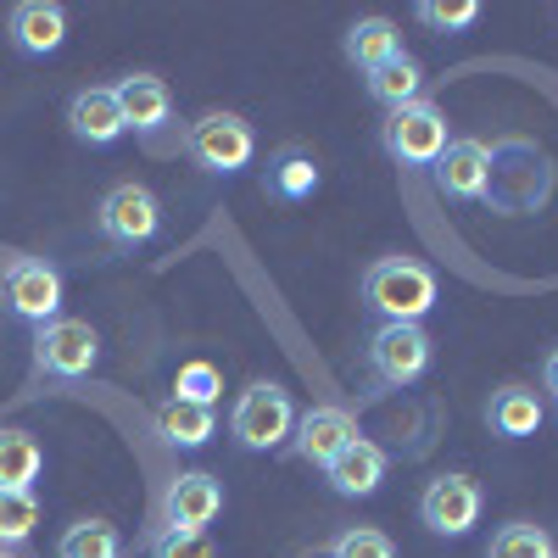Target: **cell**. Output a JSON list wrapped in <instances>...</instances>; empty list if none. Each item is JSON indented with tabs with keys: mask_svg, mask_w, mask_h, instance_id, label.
Here are the masks:
<instances>
[{
	"mask_svg": "<svg viewBox=\"0 0 558 558\" xmlns=\"http://www.w3.org/2000/svg\"><path fill=\"white\" fill-rule=\"evenodd\" d=\"M157 430H162V441L168 447H207L213 436H218V418H213V408H196V402H179V397H168L162 408H157Z\"/></svg>",
	"mask_w": 558,
	"mask_h": 558,
	"instance_id": "cell-22",
	"label": "cell"
},
{
	"mask_svg": "<svg viewBox=\"0 0 558 558\" xmlns=\"http://www.w3.org/2000/svg\"><path fill=\"white\" fill-rule=\"evenodd\" d=\"M184 157H191L202 173H241L257 157V134L241 112H202L191 129H184Z\"/></svg>",
	"mask_w": 558,
	"mask_h": 558,
	"instance_id": "cell-4",
	"label": "cell"
},
{
	"mask_svg": "<svg viewBox=\"0 0 558 558\" xmlns=\"http://www.w3.org/2000/svg\"><path fill=\"white\" fill-rule=\"evenodd\" d=\"M324 481H330L336 497H375L386 486V452L368 436H357L347 452H336L330 463H324Z\"/></svg>",
	"mask_w": 558,
	"mask_h": 558,
	"instance_id": "cell-16",
	"label": "cell"
},
{
	"mask_svg": "<svg viewBox=\"0 0 558 558\" xmlns=\"http://www.w3.org/2000/svg\"><path fill=\"white\" fill-rule=\"evenodd\" d=\"M441 302V286L413 257H375L363 274V307L380 313V324H418Z\"/></svg>",
	"mask_w": 558,
	"mask_h": 558,
	"instance_id": "cell-2",
	"label": "cell"
},
{
	"mask_svg": "<svg viewBox=\"0 0 558 558\" xmlns=\"http://www.w3.org/2000/svg\"><path fill=\"white\" fill-rule=\"evenodd\" d=\"M173 397L179 402H196V408H213L223 397V375H218L213 363H184L179 380H173Z\"/></svg>",
	"mask_w": 558,
	"mask_h": 558,
	"instance_id": "cell-27",
	"label": "cell"
},
{
	"mask_svg": "<svg viewBox=\"0 0 558 558\" xmlns=\"http://www.w3.org/2000/svg\"><path fill=\"white\" fill-rule=\"evenodd\" d=\"M363 430H357V418L341 408V402H318V408H307V413H296V430H291V452L302 458V463H330L336 452H347L352 441H357Z\"/></svg>",
	"mask_w": 558,
	"mask_h": 558,
	"instance_id": "cell-11",
	"label": "cell"
},
{
	"mask_svg": "<svg viewBox=\"0 0 558 558\" xmlns=\"http://www.w3.org/2000/svg\"><path fill=\"white\" fill-rule=\"evenodd\" d=\"M475 17H481L475 0H418V23L436 34H463Z\"/></svg>",
	"mask_w": 558,
	"mask_h": 558,
	"instance_id": "cell-29",
	"label": "cell"
},
{
	"mask_svg": "<svg viewBox=\"0 0 558 558\" xmlns=\"http://www.w3.org/2000/svg\"><path fill=\"white\" fill-rule=\"evenodd\" d=\"M296 430V402L286 386L274 380H252L241 397H235V413H229V436H235L241 452H274L286 447Z\"/></svg>",
	"mask_w": 558,
	"mask_h": 558,
	"instance_id": "cell-3",
	"label": "cell"
},
{
	"mask_svg": "<svg viewBox=\"0 0 558 558\" xmlns=\"http://www.w3.org/2000/svg\"><path fill=\"white\" fill-rule=\"evenodd\" d=\"M34 525H39V502H34V492H0V547H23L28 536H34Z\"/></svg>",
	"mask_w": 558,
	"mask_h": 558,
	"instance_id": "cell-26",
	"label": "cell"
},
{
	"mask_svg": "<svg viewBox=\"0 0 558 558\" xmlns=\"http://www.w3.org/2000/svg\"><path fill=\"white\" fill-rule=\"evenodd\" d=\"M318 157L302 151V146H286V151H274L268 168H263V196L274 202H307L318 191Z\"/></svg>",
	"mask_w": 558,
	"mask_h": 558,
	"instance_id": "cell-18",
	"label": "cell"
},
{
	"mask_svg": "<svg viewBox=\"0 0 558 558\" xmlns=\"http://www.w3.org/2000/svg\"><path fill=\"white\" fill-rule=\"evenodd\" d=\"M223 514V486L207 470H184L162 492V525L168 531H207Z\"/></svg>",
	"mask_w": 558,
	"mask_h": 558,
	"instance_id": "cell-12",
	"label": "cell"
},
{
	"mask_svg": "<svg viewBox=\"0 0 558 558\" xmlns=\"http://www.w3.org/2000/svg\"><path fill=\"white\" fill-rule=\"evenodd\" d=\"M486 157H492V146L486 140H447V151L430 162V173H436V191L447 196V202H481V191H486Z\"/></svg>",
	"mask_w": 558,
	"mask_h": 558,
	"instance_id": "cell-13",
	"label": "cell"
},
{
	"mask_svg": "<svg viewBox=\"0 0 558 558\" xmlns=\"http://www.w3.org/2000/svg\"><path fill=\"white\" fill-rule=\"evenodd\" d=\"M118 107L140 140H157L173 123V89L157 73H129V78H118Z\"/></svg>",
	"mask_w": 558,
	"mask_h": 558,
	"instance_id": "cell-14",
	"label": "cell"
},
{
	"mask_svg": "<svg viewBox=\"0 0 558 558\" xmlns=\"http://www.w3.org/2000/svg\"><path fill=\"white\" fill-rule=\"evenodd\" d=\"M368 96H375L386 112H397V107H413V101H425V68H418V62L402 51V57H391L386 68H375V73H368Z\"/></svg>",
	"mask_w": 558,
	"mask_h": 558,
	"instance_id": "cell-21",
	"label": "cell"
},
{
	"mask_svg": "<svg viewBox=\"0 0 558 558\" xmlns=\"http://www.w3.org/2000/svg\"><path fill=\"white\" fill-rule=\"evenodd\" d=\"M0 558H17V553H12V547H0Z\"/></svg>",
	"mask_w": 558,
	"mask_h": 558,
	"instance_id": "cell-32",
	"label": "cell"
},
{
	"mask_svg": "<svg viewBox=\"0 0 558 558\" xmlns=\"http://www.w3.org/2000/svg\"><path fill=\"white\" fill-rule=\"evenodd\" d=\"M68 129L73 140H84V146H118V140L129 134L123 123V107H118V89H101V84H89L78 89V96L68 101Z\"/></svg>",
	"mask_w": 558,
	"mask_h": 558,
	"instance_id": "cell-15",
	"label": "cell"
},
{
	"mask_svg": "<svg viewBox=\"0 0 558 558\" xmlns=\"http://www.w3.org/2000/svg\"><path fill=\"white\" fill-rule=\"evenodd\" d=\"M363 357H368V375H375L386 391H402L413 380H425L430 336H425V324H380V330L368 336Z\"/></svg>",
	"mask_w": 558,
	"mask_h": 558,
	"instance_id": "cell-6",
	"label": "cell"
},
{
	"mask_svg": "<svg viewBox=\"0 0 558 558\" xmlns=\"http://www.w3.org/2000/svg\"><path fill=\"white\" fill-rule=\"evenodd\" d=\"M7 34L23 57H57L62 39H68V12L51 7V0H23L7 17Z\"/></svg>",
	"mask_w": 558,
	"mask_h": 558,
	"instance_id": "cell-17",
	"label": "cell"
},
{
	"mask_svg": "<svg viewBox=\"0 0 558 558\" xmlns=\"http://www.w3.org/2000/svg\"><path fill=\"white\" fill-rule=\"evenodd\" d=\"M146 553H151V558H218L213 542H207V531H168V525L151 536Z\"/></svg>",
	"mask_w": 558,
	"mask_h": 558,
	"instance_id": "cell-30",
	"label": "cell"
},
{
	"mask_svg": "<svg viewBox=\"0 0 558 558\" xmlns=\"http://www.w3.org/2000/svg\"><path fill=\"white\" fill-rule=\"evenodd\" d=\"M45 452L28 430H0V492H34Z\"/></svg>",
	"mask_w": 558,
	"mask_h": 558,
	"instance_id": "cell-23",
	"label": "cell"
},
{
	"mask_svg": "<svg viewBox=\"0 0 558 558\" xmlns=\"http://www.w3.org/2000/svg\"><path fill=\"white\" fill-rule=\"evenodd\" d=\"M486 425H492V436H502V441L536 436V430H542V397H536L531 386H502V391H492Z\"/></svg>",
	"mask_w": 558,
	"mask_h": 558,
	"instance_id": "cell-19",
	"label": "cell"
},
{
	"mask_svg": "<svg viewBox=\"0 0 558 558\" xmlns=\"http://www.w3.org/2000/svg\"><path fill=\"white\" fill-rule=\"evenodd\" d=\"M101 357V336L84 318H51L34 330V368L51 380H84Z\"/></svg>",
	"mask_w": 558,
	"mask_h": 558,
	"instance_id": "cell-8",
	"label": "cell"
},
{
	"mask_svg": "<svg viewBox=\"0 0 558 558\" xmlns=\"http://www.w3.org/2000/svg\"><path fill=\"white\" fill-rule=\"evenodd\" d=\"M57 558H123V536L112 520H73L57 542Z\"/></svg>",
	"mask_w": 558,
	"mask_h": 558,
	"instance_id": "cell-24",
	"label": "cell"
},
{
	"mask_svg": "<svg viewBox=\"0 0 558 558\" xmlns=\"http://www.w3.org/2000/svg\"><path fill=\"white\" fill-rule=\"evenodd\" d=\"M0 302H7L12 318L23 324H51L62 318V274L57 263H45V257H12L7 274H0Z\"/></svg>",
	"mask_w": 558,
	"mask_h": 558,
	"instance_id": "cell-7",
	"label": "cell"
},
{
	"mask_svg": "<svg viewBox=\"0 0 558 558\" xmlns=\"http://www.w3.org/2000/svg\"><path fill=\"white\" fill-rule=\"evenodd\" d=\"M391 57H402V34H397L391 17H357V23L347 28V62H352V68L375 73V68H386Z\"/></svg>",
	"mask_w": 558,
	"mask_h": 558,
	"instance_id": "cell-20",
	"label": "cell"
},
{
	"mask_svg": "<svg viewBox=\"0 0 558 558\" xmlns=\"http://www.w3.org/2000/svg\"><path fill=\"white\" fill-rule=\"evenodd\" d=\"M481 508H486L481 486L470 475H458V470L436 475L425 492H418V520H425L430 536H470L481 525Z\"/></svg>",
	"mask_w": 558,
	"mask_h": 558,
	"instance_id": "cell-10",
	"label": "cell"
},
{
	"mask_svg": "<svg viewBox=\"0 0 558 558\" xmlns=\"http://www.w3.org/2000/svg\"><path fill=\"white\" fill-rule=\"evenodd\" d=\"M553 184H558V168H553L547 146H536V140H525V134H508L486 157L481 202L497 218H531V213H542L553 202Z\"/></svg>",
	"mask_w": 558,
	"mask_h": 558,
	"instance_id": "cell-1",
	"label": "cell"
},
{
	"mask_svg": "<svg viewBox=\"0 0 558 558\" xmlns=\"http://www.w3.org/2000/svg\"><path fill=\"white\" fill-rule=\"evenodd\" d=\"M486 558H558V542L542 525H531V520H508V525L492 531Z\"/></svg>",
	"mask_w": 558,
	"mask_h": 558,
	"instance_id": "cell-25",
	"label": "cell"
},
{
	"mask_svg": "<svg viewBox=\"0 0 558 558\" xmlns=\"http://www.w3.org/2000/svg\"><path fill=\"white\" fill-rule=\"evenodd\" d=\"M380 146H386V157L402 162V168H430V162L447 151V112H441L436 101H413V107L386 112Z\"/></svg>",
	"mask_w": 558,
	"mask_h": 558,
	"instance_id": "cell-5",
	"label": "cell"
},
{
	"mask_svg": "<svg viewBox=\"0 0 558 558\" xmlns=\"http://www.w3.org/2000/svg\"><path fill=\"white\" fill-rule=\"evenodd\" d=\"M96 223H101V235H107L118 252H134V246L157 241V229H162V202L146 191V184L129 179V184H112V191L101 196Z\"/></svg>",
	"mask_w": 558,
	"mask_h": 558,
	"instance_id": "cell-9",
	"label": "cell"
},
{
	"mask_svg": "<svg viewBox=\"0 0 558 558\" xmlns=\"http://www.w3.org/2000/svg\"><path fill=\"white\" fill-rule=\"evenodd\" d=\"M542 391L558 402V347H553V352H547V363H542Z\"/></svg>",
	"mask_w": 558,
	"mask_h": 558,
	"instance_id": "cell-31",
	"label": "cell"
},
{
	"mask_svg": "<svg viewBox=\"0 0 558 558\" xmlns=\"http://www.w3.org/2000/svg\"><path fill=\"white\" fill-rule=\"evenodd\" d=\"M330 558H397L391 536L375 531V525H347L336 542H330Z\"/></svg>",
	"mask_w": 558,
	"mask_h": 558,
	"instance_id": "cell-28",
	"label": "cell"
}]
</instances>
